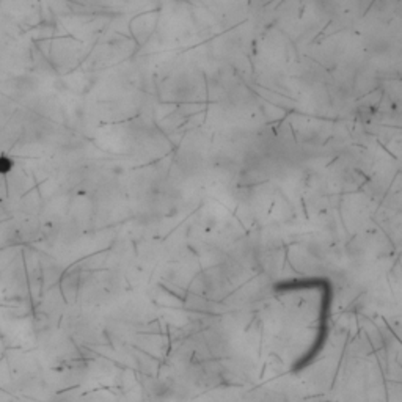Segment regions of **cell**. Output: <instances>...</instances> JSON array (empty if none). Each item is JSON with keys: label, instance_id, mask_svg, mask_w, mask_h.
Returning <instances> with one entry per match:
<instances>
[{"label": "cell", "instance_id": "obj_1", "mask_svg": "<svg viewBox=\"0 0 402 402\" xmlns=\"http://www.w3.org/2000/svg\"><path fill=\"white\" fill-rule=\"evenodd\" d=\"M14 168V159L8 154H0V175H8Z\"/></svg>", "mask_w": 402, "mask_h": 402}]
</instances>
